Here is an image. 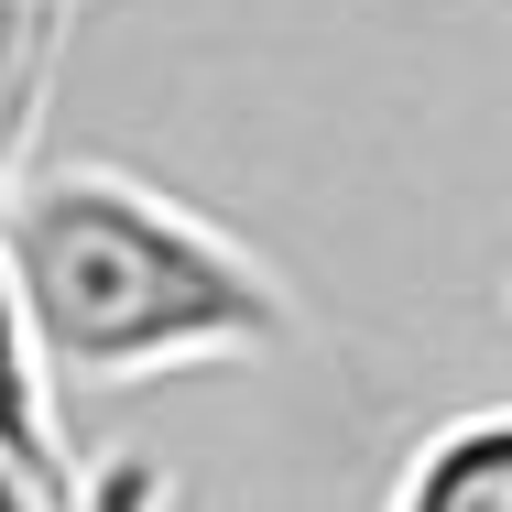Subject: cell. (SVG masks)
<instances>
[{"mask_svg":"<svg viewBox=\"0 0 512 512\" xmlns=\"http://www.w3.org/2000/svg\"><path fill=\"white\" fill-rule=\"evenodd\" d=\"M0 284L55 393H131L295 349V284L153 175L33 164L0 186Z\"/></svg>","mask_w":512,"mask_h":512,"instance_id":"6da1fadb","label":"cell"},{"mask_svg":"<svg viewBox=\"0 0 512 512\" xmlns=\"http://www.w3.org/2000/svg\"><path fill=\"white\" fill-rule=\"evenodd\" d=\"M382 512H512V414L469 404L447 425H425L382 491Z\"/></svg>","mask_w":512,"mask_h":512,"instance_id":"7a4b0ae2","label":"cell"},{"mask_svg":"<svg viewBox=\"0 0 512 512\" xmlns=\"http://www.w3.org/2000/svg\"><path fill=\"white\" fill-rule=\"evenodd\" d=\"M0 512H55V502H44L33 480H11V469H0Z\"/></svg>","mask_w":512,"mask_h":512,"instance_id":"3957f363","label":"cell"}]
</instances>
